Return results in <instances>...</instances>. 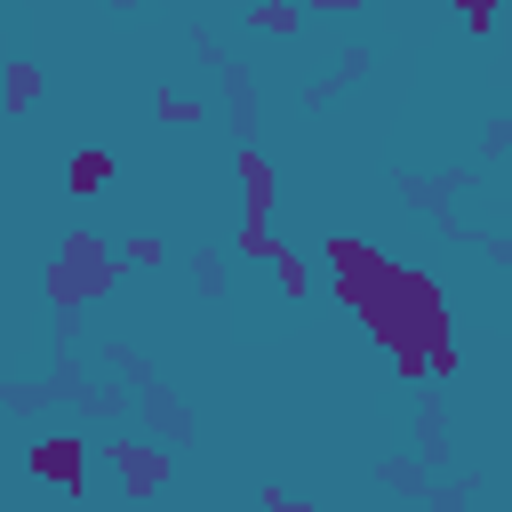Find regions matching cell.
<instances>
[{"instance_id":"cell-1","label":"cell","mask_w":512,"mask_h":512,"mask_svg":"<svg viewBox=\"0 0 512 512\" xmlns=\"http://www.w3.org/2000/svg\"><path fill=\"white\" fill-rule=\"evenodd\" d=\"M104 288H120V256H112V240H96V232H64V248H56V264L40 272V296L72 320L88 296H104Z\"/></svg>"},{"instance_id":"cell-2","label":"cell","mask_w":512,"mask_h":512,"mask_svg":"<svg viewBox=\"0 0 512 512\" xmlns=\"http://www.w3.org/2000/svg\"><path fill=\"white\" fill-rule=\"evenodd\" d=\"M88 456H96V448H88V440H80V432L64 424V432H40V440H32V456H24V472H32L40 488H64V496H88Z\"/></svg>"},{"instance_id":"cell-3","label":"cell","mask_w":512,"mask_h":512,"mask_svg":"<svg viewBox=\"0 0 512 512\" xmlns=\"http://www.w3.org/2000/svg\"><path fill=\"white\" fill-rule=\"evenodd\" d=\"M232 176H240V224H272V208H280V168H272V152L240 144V152H232Z\"/></svg>"},{"instance_id":"cell-4","label":"cell","mask_w":512,"mask_h":512,"mask_svg":"<svg viewBox=\"0 0 512 512\" xmlns=\"http://www.w3.org/2000/svg\"><path fill=\"white\" fill-rule=\"evenodd\" d=\"M104 456L120 464V488H128V496H152V488L168 480V456H160V448H144V440H128V432H120V440H104Z\"/></svg>"},{"instance_id":"cell-5","label":"cell","mask_w":512,"mask_h":512,"mask_svg":"<svg viewBox=\"0 0 512 512\" xmlns=\"http://www.w3.org/2000/svg\"><path fill=\"white\" fill-rule=\"evenodd\" d=\"M112 176H120V160H112L104 144H88V152H72V160H64V192H104Z\"/></svg>"},{"instance_id":"cell-6","label":"cell","mask_w":512,"mask_h":512,"mask_svg":"<svg viewBox=\"0 0 512 512\" xmlns=\"http://www.w3.org/2000/svg\"><path fill=\"white\" fill-rule=\"evenodd\" d=\"M272 280H280V296H288V304H304V296H312V264H304V248H288V240H280V248H272Z\"/></svg>"},{"instance_id":"cell-7","label":"cell","mask_w":512,"mask_h":512,"mask_svg":"<svg viewBox=\"0 0 512 512\" xmlns=\"http://www.w3.org/2000/svg\"><path fill=\"white\" fill-rule=\"evenodd\" d=\"M32 96H40V64H8V80H0V112L16 120V112H32Z\"/></svg>"},{"instance_id":"cell-8","label":"cell","mask_w":512,"mask_h":512,"mask_svg":"<svg viewBox=\"0 0 512 512\" xmlns=\"http://www.w3.org/2000/svg\"><path fill=\"white\" fill-rule=\"evenodd\" d=\"M248 24H256V32H272V40H288V32H304V8H288V0H264V8H248Z\"/></svg>"},{"instance_id":"cell-9","label":"cell","mask_w":512,"mask_h":512,"mask_svg":"<svg viewBox=\"0 0 512 512\" xmlns=\"http://www.w3.org/2000/svg\"><path fill=\"white\" fill-rule=\"evenodd\" d=\"M152 112H160L168 128H200V112H208V104H200V96H184V88H160V96H152Z\"/></svg>"},{"instance_id":"cell-10","label":"cell","mask_w":512,"mask_h":512,"mask_svg":"<svg viewBox=\"0 0 512 512\" xmlns=\"http://www.w3.org/2000/svg\"><path fill=\"white\" fill-rule=\"evenodd\" d=\"M128 264H136V272L168 264V240H160V232H128V240H120V272H128Z\"/></svg>"},{"instance_id":"cell-11","label":"cell","mask_w":512,"mask_h":512,"mask_svg":"<svg viewBox=\"0 0 512 512\" xmlns=\"http://www.w3.org/2000/svg\"><path fill=\"white\" fill-rule=\"evenodd\" d=\"M456 16H464V32H480V40H488V32H496V8H488V0H464V8H456Z\"/></svg>"},{"instance_id":"cell-12","label":"cell","mask_w":512,"mask_h":512,"mask_svg":"<svg viewBox=\"0 0 512 512\" xmlns=\"http://www.w3.org/2000/svg\"><path fill=\"white\" fill-rule=\"evenodd\" d=\"M192 280H200L208 296H224V264H216V256H192Z\"/></svg>"},{"instance_id":"cell-13","label":"cell","mask_w":512,"mask_h":512,"mask_svg":"<svg viewBox=\"0 0 512 512\" xmlns=\"http://www.w3.org/2000/svg\"><path fill=\"white\" fill-rule=\"evenodd\" d=\"M264 512H304V504H296L288 488H264Z\"/></svg>"}]
</instances>
